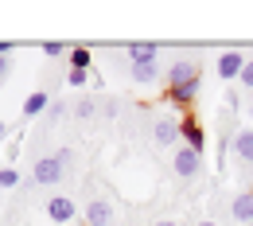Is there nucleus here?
<instances>
[{
  "label": "nucleus",
  "mask_w": 253,
  "mask_h": 226,
  "mask_svg": "<svg viewBox=\"0 0 253 226\" xmlns=\"http://www.w3.org/2000/svg\"><path fill=\"white\" fill-rule=\"evenodd\" d=\"M66 164H70V152H66V148L51 152V156H43V160H35V168H32V183H39V187L63 183V172H66Z\"/></svg>",
  "instance_id": "obj_1"
},
{
  "label": "nucleus",
  "mask_w": 253,
  "mask_h": 226,
  "mask_svg": "<svg viewBox=\"0 0 253 226\" xmlns=\"http://www.w3.org/2000/svg\"><path fill=\"white\" fill-rule=\"evenodd\" d=\"M179 144L191 148V152H199V156H203V148H207V129H203L191 113H187V117H179Z\"/></svg>",
  "instance_id": "obj_2"
},
{
  "label": "nucleus",
  "mask_w": 253,
  "mask_h": 226,
  "mask_svg": "<svg viewBox=\"0 0 253 226\" xmlns=\"http://www.w3.org/2000/svg\"><path fill=\"white\" fill-rule=\"evenodd\" d=\"M47 219H51L55 226L74 223V219H78V207H74V199H70V195H51V199H47Z\"/></svg>",
  "instance_id": "obj_3"
},
{
  "label": "nucleus",
  "mask_w": 253,
  "mask_h": 226,
  "mask_svg": "<svg viewBox=\"0 0 253 226\" xmlns=\"http://www.w3.org/2000/svg\"><path fill=\"white\" fill-rule=\"evenodd\" d=\"M195 78H203L199 59H175V63L168 66V74H164L168 86H183V82H195Z\"/></svg>",
  "instance_id": "obj_4"
},
{
  "label": "nucleus",
  "mask_w": 253,
  "mask_h": 226,
  "mask_svg": "<svg viewBox=\"0 0 253 226\" xmlns=\"http://www.w3.org/2000/svg\"><path fill=\"white\" fill-rule=\"evenodd\" d=\"M171 168H175V176H179V180H195V176L203 172V156L179 144V148H175V156H171Z\"/></svg>",
  "instance_id": "obj_5"
},
{
  "label": "nucleus",
  "mask_w": 253,
  "mask_h": 226,
  "mask_svg": "<svg viewBox=\"0 0 253 226\" xmlns=\"http://www.w3.org/2000/svg\"><path fill=\"white\" fill-rule=\"evenodd\" d=\"M214 66H218L222 82H238V78H242V66H246V55H242V51H222Z\"/></svg>",
  "instance_id": "obj_6"
},
{
  "label": "nucleus",
  "mask_w": 253,
  "mask_h": 226,
  "mask_svg": "<svg viewBox=\"0 0 253 226\" xmlns=\"http://www.w3.org/2000/svg\"><path fill=\"white\" fill-rule=\"evenodd\" d=\"M82 219H86V226H109L113 223V203L109 199H90Z\"/></svg>",
  "instance_id": "obj_7"
},
{
  "label": "nucleus",
  "mask_w": 253,
  "mask_h": 226,
  "mask_svg": "<svg viewBox=\"0 0 253 226\" xmlns=\"http://www.w3.org/2000/svg\"><path fill=\"white\" fill-rule=\"evenodd\" d=\"M199 90H203V78H195V82H183V86H168V101L171 105H179V109H187V105H195V97H199Z\"/></svg>",
  "instance_id": "obj_8"
},
{
  "label": "nucleus",
  "mask_w": 253,
  "mask_h": 226,
  "mask_svg": "<svg viewBox=\"0 0 253 226\" xmlns=\"http://www.w3.org/2000/svg\"><path fill=\"white\" fill-rule=\"evenodd\" d=\"M152 136H156V144H164V148H175L179 144V117H160L156 125H152Z\"/></svg>",
  "instance_id": "obj_9"
},
{
  "label": "nucleus",
  "mask_w": 253,
  "mask_h": 226,
  "mask_svg": "<svg viewBox=\"0 0 253 226\" xmlns=\"http://www.w3.org/2000/svg\"><path fill=\"white\" fill-rule=\"evenodd\" d=\"M230 215H234V223L253 226V191H250V187L234 195V203H230Z\"/></svg>",
  "instance_id": "obj_10"
},
{
  "label": "nucleus",
  "mask_w": 253,
  "mask_h": 226,
  "mask_svg": "<svg viewBox=\"0 0 253 226\" xmlns=\"http://www.w3.org/2000/svg\"><path fill=\"white\" fill-rule=\"evenodd\" d=\"M230 148L238 152V160H242V164H253V129H238V133H234V140H230Z\"/></svg>",
  "instance_id": "obj_11"
},
{
  "label": "nucleus",
  "mask_w": 253,
  "mask_h": 226,
  "mask_svg": "<svg viewBox=\"0 0 253 226\" xmlns=\"http://www.w3.org/2000/svg\"><path fill=\"white\" fill-rule=\"evenodd\" d=\"M51 109V94L47 90H35V94L24 97V117H39V113H47Z\"/></svg>",
  "instance_id": "obj_12"
},
{
  "label": "nucleus",
  "mask_w": 253,
  "mask_h": 226,
  "mask_svg": "<svg viewBox=\"0 0 253 226\" xmlns=\"http://www.w3.org/2000/svg\"><path fill=\"white\" fill-rule=\"evenodd\" d=\"M128 59L136 63H160V47L156 43H128Z\"/></svg>",
  "instance_id": "obj_13"
},
{
  "label": "nucleus",
  "mask_w": 253,
  "mask_h": 226,
  "mask_svg": "<svg viewBox=\"0 0 253 226\" xmlns=\"http://www.w3.org/2000/svg\"><path fill=\"white\" fill-rule=\"evenodd\" d=\"M128 74H132V82H140V86H152V82H160V63H136Z\"/></svg>",
  "instance_id": "obj_14"
},
{
  "label": "nucleus",
  "mask_w": 253,
  "mask_h": 226,
  "mask_svg": "<svg viewBox=\"0 0 253 226\" xmlns=\"http://www.w3.org/2000/svg\"><path fill=\"white\" fill-rule=\"evenodd\" d=\"M66 55H70V70H90V63H94V55L86 47H70Z\"/></svg>",
  "instance_id": "obj_15"
},
{
  "label": "nucleus",
  "mask_w": 253,
  "mask_h": 226,
  "mask_svg": "<svg viewBox=\"0 0 253 226\" xmlns=\"http://www.w3.org/2000/svg\"><path fill=\"white\" fill-rule=\"evenodd\" d=\"M94 113H97V101H94V97H78V101H74V117L86 121V117H94Z\"/></svg>",
  "instance_id": "obj_16"
},
{
  "label": "nucleus",
  "mask_w": 253,
  "mask_h": 226,
  "mask_svg": "<svg viewBox=\"0 0 253 226\" xmlns=\"http://www.w3.org/2000/svg\"><path fill=\"white\" fill-rule=\"evenodd\" d=\"M16 183H20V172H16L12 164H4V168H0V187H16Z\"/></svg>",
  "instance_id": "obj_17"
},
{
  "label": "nucleus",
  "mask_w": 253,
  "mask_h": 226,
  "mask_svg": "<svg viewBox=\"0 0 253 226\" xmlns=\"http://www.w3.org/2000/svg\"><path fill=\"white\" fill-rule=\"evenodd\" d=\"M66 82H70L74 90H82V86L90 82V70H70V74H66Z\"/></svg>",
  "instance_id": "obj_18"
},
{
  "label": "nucleus",
  "mask_w": 253,
  "mask_h": 226,
  "mask_svg": "<svg viewBox=\"0 0 253 226\" xmlns=\"http://www.w3.org/2000/svg\"><path fill=\"white\" fill-rule=\"evenodd\" d=\"M43 55H51V59H59V55H66V43H59V39H51V43H43Z\"/></svg>",
  "instance_id": "obj_19"
},
{
  "label": "nucleus",
  "mask_w": 253,
  "mask_h": 226,
  "mask_svg": "<svg viewBox=\"0 0 253 226\" xmlns=\"http://www.w3.org/2000/svg\"><path fill=\"white\" fill-rule=\"evenodd\" d=\"M246 90H253V59H246V66H242V78H238Z\"/></svg>",
  "instance_id": "obj_20"
},
{
  "label": "nucleus",
  "mask_w": 253,
  "mask_h": 226,
  "mask_svg": "<svg viewBox=\"0 0 253 226\" xmlns=\"http://www.w3.org/2000/svg\"><path fill=\"white\" fill-rule=\"evenodd\" d=\"M63 113H66V105H63V101H51V109H47V117H51V121H59Z\"/></svg>",
  "instance_id": "obj_21"
},
{
  "label": "nucleus",
  "mask_w": 253,
  "mask_h": 226,
  "mask_svg": "<svg viewBox=\"0 0 253 226\" xmlns=\"http://www.w3.org/2000/svg\"><path fill=\"white\" fill-rule=\"evenodd\" d=\"M8 74H12V59H8V55H0V82H4Z\"/></svg>",
  "instance_id": "obj_22"
},
{
  "label": "nucleus",
  "mask_w": 253,
  "mask_h": 226,
  "mask_svg": "<svg viewBox=\"0 0 253 226\" xmlns=\"http://www.w3.org/2000/svg\"><path fill=\"white\" fill-rule=\"evenodd\" d=\"M0 55H12V43H0Z\"/></svg>",
  "instance_id": "obj_23"
},
{
  "label": "nucleus",
  "mask_w": 253,
  "mask_h": 226,
  "mask_svg": "<svg viewBox=\"0 0 253 226\" xmlns=\"http://www.w3.org/2000/svg\"><path fill=\"white\" fill-rule=\"evenodd\" d=\"M4 136H8V125H4V121H0V140H4Z\"/></svg>",
  "instance_id": "obj_24"
},
{
  "label": "nucleus",
  "mask_w": 253,
  "mask_h": 226,
  "mask_svg": "<svg viewBox=\"0 0 253 226\" xmlns=\"http://www.w3.org/2000/svg\"><path fill=\"white\" fill-rule=\"evenodd\" d=\"M195 226H218V223H211V219H203V223H195Z\"/></svg>",
  "instance_id": "obj_25"
},
{
  "label": "nucleus",
  "mask_w": 253,
  "mask_h": 226,
  "mask_svg": "<svg viewBox=\"0 0 253 226\" xmlns=\"http://www.w3.org/2000/svg\"><path fill=\"white\" fill-rule=\"evenodd\" d=\"M156 226H175V223H168V219H160V223H156Z\"/></svg>",
  "instance_id": "obj_26"
},
{
  "label": "nucleus",
  "mask_w": 253,
  "mask_h": 226,
  "mask_svg": "<svg viewBox=\"0 0 253 226\" xmlns=\"http://www.w3.org/2000/svg\"><path fill=\"white\" fill-rule=\"evenodd\" d=\"M128 226H136V223H128Z\"/></svg>",
  "instance_id": "obj_27"
}]
</instances>
